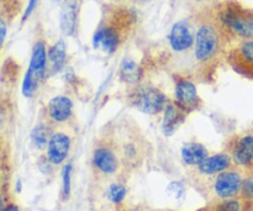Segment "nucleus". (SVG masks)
<instances>
[{"label": "nucleus", "instance_id": "obj_1", "mask_svg": "<svg viewBox=\"0 0 253 211\" xmlns=\"http://www.w3.org/2000/svg\"><path fill=\"white\" fill-rule=\"evenodd\" d=\"M133 19L130 11H124L121 9L111 11L94 35V47L101 48L109 54L116 52L127 37Z\"/></svg>", "mask_w": 253, "mask_h": 211}, {"label": "nucleus", "instance_id": "obj_2", "mask_svg": "<svg viewBox=\"0 0 253 211\" xmlns=\"http://www.w3.org/2000/svg\"><path fill=\"white\" fill-rule=\"evenodd\" d=\"M217 22L224 32L244 40H253V11L239 4L226 2L217 14Z\"/></svg>", "mask_w": 253, "mask_h": 211}, {"label": "nucleus", "instance_id": "obj_3", "mask_svg": "<svg viewBox=\"0 0 253 211\" xmlns=\"http://www.w3.org/2000/svg\"><path fill=\"white\" fill-rule=\"evenodd\" d=\"M224 30L214 20H207L198 27L195 35V58L200 63H209L219 54L222 46Z\"/></svg>", "mask_w": 253, "mask_h": 211}, {"label": "nucleus", "instance_id": "obj_4", "mask_svg": "<svg viewBox=\"0 0 253 211\" xmlns=\"http://www.w3.org/2000/svg\"><path fill=\"white\" fill-rule=\"evenodd\" d=\"M93 168L104 177L115 175L120 169L121 156L114 140H101L95 146L91 158Z\"/></svg>", "mask_w": 253, "mask_h": 211}, {"label": "nucleus", "instance_id": "obj_5", "mask_svg": "<svg viewBox=\"0 0 253 211\" xmlns=\"http://www.w3.org/2000/svg\"><path fill=\"white\" fill-rule=\"evenodd\" d=\"M131 103L142 113L148 115H157L167 108V96L151 85H143L136 89L131 95Z\"/></svg>", "mask_w": 253, "mask_h": 211}, {"label": "nucleus", "instance_id": "obj_6", "mask_svg": "<svg viewBox=\"0 0 253 211\" xmlns=\"http://www.w3.org/2000/svg\"><path fill=\"white\" fill-rule=\"evenodd\" d=\"M244 175L239 169H230L215 175L211 184V192L217 199L226 200L236 198L241 193Z\"/></svg>", "mask_w": 253, "mask_h": 211}, {"label": "nucleus", "instance_id": "obj_7", "mask_svg": "<svg viewBox=\"0 0 253 211\" xmlns=\"http://www.w3.org/2000/svg\"><path fill=\"white\" fill-rule=\"evenodd\" d=\"M72 147V137L66 130H54L46 148V157L53 166H59L68 157Z\"/></svg>", "mask_w": 253, "mask_h": 211}, {"label": "nucleus", "instance_id": "obj_8", "mask_svg": "<svg viewBox=\"0 0 253 211\" xmlns=\"http://www.w3.org/2000/svg\"><path fill=\"white\" fill-rule=\"evenodd\" d=\"M230 155L236 166L241 168L253 167V133L239 136L230 147Z\"/></svg>", "mask_w": 253, "mask_h": 211}, {"label": "nucleus", "instance_id": "obj_9", "mask_svg": "<svg viewBox=\"0 0 253 211\" xmlns=\"http://www.w3.org/2000/svg\"><path fill=\"white\" fill-rule=\"evenodd\" d=\"M73 114V103L66 95H57L47 104L46 119L52 125H62L69 121Z\"/></svg>", "mask_w": 253, "mask_h": 211}, {"label": "nucleus", "instance_id": "obj_10", "mask_svg": "<svg viewBox=\"0 0 253 211\" xmlns=\"http://www.w3.org/2000/svg\"><path fill=\"white\" fill-rule=\"evenodd\" d=\"M175 100L177 105L185 113L198 108L199 96L195 84L189 79H179L175 84Z\"/></svg>", "mask_w": 253, "mask_h": 211}, {"label": "nucleus", "instance_id": "obj_11", "mask_svg": "<svg viewBox=\"0 0 253 211\" xmlns=\"http://www.w3.org/2000/svg\"><path fill=\"white\" fill-rule=\"evenodd\" d=\"M169 43L175 52L189 49L195 43L192 29L185 21L175 22L169 34Z\"/></svg>", "mask_w": 253, "mask_h": 211}, {"label": "nucleus", "instance_id": "obj_12", "mask_svg": "<svg viewBox=\"0 0 253 211\" xmlns=\"http://www.w3.org/2000/svg\"><path fill=\"white\" fill-rule=\"evenodd\" d=\"M232 157L230 153H219V155L209 156L205 158L199 166H197V170L203 175H217L232 167Z\"/></svg>", "mask_w": 253, "mask_h": 211}, {"label": "nucleus", "instance_id": "obj_13", "mask_svg": "<svg viewBox=\"0 0 253 211\" xmlns=\"http://www.w3.org/2000/svg\"><path fill=\"white\" fill-rule=\"evenodd\" d=\"M47 64H48V52L46 51L43 41H37L32 48L31 61H30L29 69L42 81L47 72Z\"/></svg>", "mask_w": 253, "mask_h": 211}, {"label": "nucleus", "instance_id": "obj_14", "mask_svg": "<svg viewBox=\"0 0 253 211\" xmlns=\"http://www.w3.org/2000/svg\"><path fill=\"white\" fill-rule=\"evenodd\" d=\"M77 17H78V4L77 0H67L61 12V30L64 35L71 36L74 34L77 27Z\"/></svg>", "mask_w": 253, "mask_h": 211}, {"label": "nucleus", "instance_id": "obj_15", "mask_svg": "<svg viewBox=\"0 0 253 211\" xmlns=\"http://www.w3.org/2000/svg\"><path fill=\"white\" fill-rule=\"evenodd\" d=\"M180 155H182V160L184 161L185 165L193 166V167L199 166L205 158L209 157V152L207 148L202 143L198 142L185 143L182 147Z\"/></svg>", "mask_w": 253, "mask_h": 211}, {"label": "nucleus", "instance_id": "obj_16", "mask_svg": "<svg viewBox=\"0 0 253 211\" xmlns=\"http://www.w3.org/2000/svg\"><path fill=\"white\" fill-rule=\"evenodd\" d=\"M182 109L174 104H168L167 108L165 109V120H163V131L166 135H172L180 124L184 120V115H183Z\"/></svg>", "mask_w": 253, "mask_h": 211}, {"label": "nucleus", "instance_id": "obj_17", "mask_svg": "<svg viewBox=\"0 0 253 211\" xmlns=\"http://www.w3.org/2000/svg\"><path fill=\"white\" fill-rule=\"evenodd\" d=\"M52 133H53L52 124L47 119L44 121H41V123L37 124L31 132V140L35 147L40 151L46 150Z\"/></svg>", "mask_w": 253, "mask_h": 211}, {"label": "nucleus", "instance_id": "obj_18", "mask_svg": "<svg viewBox=\"0 0 253 211\" xmlns=\"http://www.w3.org/2000/svg\"><path fill=\"white\" fill-rule=\"evenodd\" d=\"M67 49L64 41L59 40L48 49V67L52 72H58L66 63Z\"/></svg>", "mask_w": 253, "mask_h": 211}, {"label": "nucleus", "instance_id": "obj_19", "mask_svg": "<svg viewBox=\"0 0 253 211\" xmlns=\"http://www.w3.org/2000/svg\"><path fill=\"white\" fill-rule=\"evenodd\" d=\"M237 63L253 68V40H245L236 51Z\"/></svg>", "mask_w": 253, "mask_h": 211}, {"label": "nucleus", "instance_id": "obj_20", "mask_svg": "<svg viewBox=\"0 0 253 211\" xmlns=\"http://www.w3.org/2000/svg\"><path fill=\"white\" fill-rule=\"evenodd\" d=\"M121 78L127 83H135L138 79V66L133 61H124L120 68Z\"/></svg>", "mask_w": 253, "mask_h": 211}, {"label": "nucleus", "instance_id": "obj_21", "mask_svg": "<svg viewBox=\"0 0 253 211\" xmlns=\"http://www.w3.org/2000/svg\"><path fill=\"white\" fill-rule=\"evenodd\" d=\"M40 83H41V81L30 69H27L26 74H25L24 83H22V93H24V95L27 96V98H31L36 93Z\"/></svg>", "mask_w": 253, "mask_h": 211}, {"label": "nucleus", "instance_id": "obj_22", "mask_svg": "<svg viewBox=\"0 0 253 211\" xmlns=\"http://www.w3.org/2000/svg\"><path fill=\"white\" fill-rule=\"evenodd\" d=\"M126 194H127L126 187L120 182L113 183V184H110V187L108 189L109 200L115 203V204H121L124 202V199L126 198Z\"/></svg>", "mask_w": 253, "mask_h": 211}, {"label": "nucleus", "instance_id": "obj_23", "mask_svg": "<svg viewBox=\"0 0 253 211\" xmlns=\"http://www.w3.org/2000/svg\"><path fill=\"white\" fill-rule=\"evenodd\" d=\"M216 211H244L242 199L231 198V199L222 200V202L217 205Z\"/></svg>", "mask_w": 253, "mask_h": 211}, {"label": "nucleus", "instance_id": "obj_24", "mask_svg": "<svg viewBox=\"0 0 253 211\" xmlns=\"http://www.w3.org/2000/svg\"><path fill=\"white\" fill-rule=\"evenodd\" d=\"M71 174H72V166L66 165L63 168V172H62V198L64 200H67L71 194Z\"/></svg>", "mask_w": 253, "mask_h": 211}, {"label": "nucleus", "instance_id": "obj_25", "mask_svg": "<svg viewBox=\"0 0 253 211\" xmlns=\"http://www.w3.org/2000/svg\"><path fill=\"white\" fill-rule=\"evenodd\" d=\"M241 198L244 200H252L253 199V174L244 177V182H242L241 193H240Z\"/></svg>", "mask_w": 253, "mask_h": 211}, {"label": "nucleus", "instance_id": "obj_26", "mask_svg": "<svg viewBox=\"0 0 253 211\" xmlns=\"http://www.w3.org/2000/svg\"><path fill=\"white\" fill-rule=\"evenodd\" d=\"M167 193L170 198L175 200H180L185 195V188L180 182H172L167 187Z\"/></svg>", "mask_w": 253, "mask_h": 211}, {"label": "nucleus", "instance_id": "obj_27", "mask_svg": "<svg viewBox=\"0 0 253 211\" xmlns=\"http://www.w3.org/2000/svg\"><path fill=\"white\" fill-rule=\"evenodd\" d=\"M36 4H37V0H30L29 5H27V7H26V10H25L24 20H26L27 17H29L30 15H31V12L34 11V9H35V6H36Z\"/></svg>", "mask_w": 253, "mask_h": 211}, {"label": "nucleus", "instance_id": "obj_28", "mask_svg": "<svg viewBox=\"0 0 253 211\" xmlns=\"http://www.w3.org/2000/svg\"><path fill=\"white\" fill-rule=\"evenodd\" d=\"M0 29H1V36H0V42H1V44H2V43H4V40H5V35H6V26H5L4 20H1V22H0Z\"/></svg>", "mask_w": 253, "mask_h": 211}, {"label": "nucleus", "instance_id": "obj_29", "mask_svg": "<svg viewBox=\"0 0 253 211\" xmlns=\"http://www.w3.org/2000/svg\"><path fill=\"white\" fill-rule=\"evenodd\" d=\"M1 211H20L19 207L15 204H7L5 207L1 208Z\"/></svg>", "mask_w": 253, "mask_h": 211}, {"label": "nucleus", "instance_id": "obj_30", "mask_svg": "<svg viewBox=\"0 0 253 211\" xmlns=\"http://www.w3.org/2000/svg\"><path fill=\"white\" fill-rule=\"evenodd\" d=\"M125 211H143V210L140 209V208H128V209H126Z\"/></svg>", "mask_w": 253, "mask_h": 211}, {"label": "nucleus", "instance_id": "obj_31", "mask_svg": "<svg viewBox=\"0 0 253 211\" xmlns=\"http://www.w3.org/2000/svg\"><path fill=\"white\" fill-rule=\"evenodd\" d=\"M198 1H200V0H198Z\"/></svg>", "mask_w": 253, "mask_h": 211}]
</instances>
